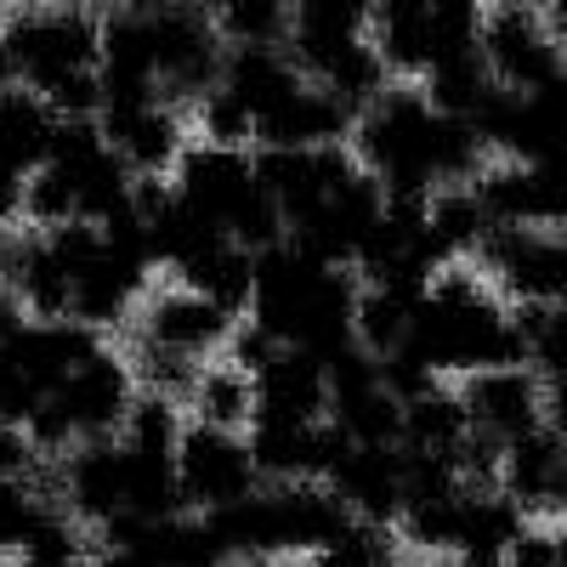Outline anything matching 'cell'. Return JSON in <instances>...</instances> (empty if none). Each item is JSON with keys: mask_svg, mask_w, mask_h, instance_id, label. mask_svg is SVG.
Listing matches in <instances>:
<instances>
[{"mask_svg": "<svg viewBox=\"0 0 567 567\" xmlns=\"http://www.w3.org/2000/svg\"><path fill=\"white\" fill-rule=\"evenodd\" d=\"M398 352L432 374H465V381L471 374H488V369H528L523 329L465 272H437L425 284Z\"/></svg>", "mask_w": 567, "mask_h": 567, "instance_id": "6da1fadb", "label": "cell"}, {"mask_svg": "<svg viewBox=\"0 0 567 567\" xmlns=\"http://www.w3.org/2000/svg\"><path fill=\"white\" fill-rule=\"evenodd\" d=\"M374 23V58L386 63V74H432L437 63L477 52V7H420V0H398V7L369 12Z\"/></svg>", "mask_w": 567, "mask_h": 567, "instance_id": "7a4b0ae2", "label": "cell"}, {"mask_svg": "<svg viewBox=\"0 0 567 567\" xmlns=\"http://www.w3.org/2000/svg\"><path fill=\"white\" fill-rule=\"evenodd\" d=\"M171 471H176V494H182V511L194 505L199 516H216L227 505H239L256 494V465H250V449L239 432H210V425H182V443L171 454Z\"/></svg>", "mask_w": 567, "mask_h": 567, "instance_id": "3957f363", "label": "cell"}, {"mask_svg": "<svg viewBox=\"0 0 567 567\" xmlns=\"http://www.w3.org/2000/svg\"><path fill=\"white\" fill-rule=\"evenodd\" d=\"M465 425L471 437L494 443L499 454L528 443L534 432H545V386L534 381V369H488V374H471L465 392H460Z\"/></svg>", "mask_w": 567, "mask_h": 567, "instance_id": "277c9868", "label": "cell"}, {"mask_svg": "<svg viewBox=\"0 0 567 567\" xmlns=\"http://www.w3.org/2000/svg\"><path fill=\"white\" fill-rule=\"evenodd\" d=\"M131 398H136L131 363L97 347V352H91V358L69 374V381L52 392V409L69 420L74 443H103V437H114L120 425H125Z\"/></svg>", "mask_w": 567, "mask_h": 567, "instance_id": "5b68a950", "label": "cell"}, {"mask_svg": "<svg viewBox=\"0 0 567 567\" xmlns=\"http://www.w3.org/2000/svg\"><path fill=\"white\" fill-rule=\"evenodd\" d=\"M477 205L488 216V227H516V233H539L545 221L567 216V159H545V165H505L477 176Z\"/></svg>", "mask_w": 567, "mask_h": 567, "instance_id": "8992f818", "label": "cell"}, {"mask_svg": "<svg viewBox=\"0 0 567 567\" xmlns=\"http://www.w3.org/2000/svg\"><path fill=\"white\" fill-rule=\"evenodd\" d=\"M483 256L494 261V272L511 284V296L523 307H561L567 301V239L488 227Z\"/></svg>", "mask_w": 567, "mask_h": 567, "instance_id": "52a82bcc", "label": "cell"}, {"mask_svg": "<svg viewBox=\"0 0 567 567\" xmlns=\"http://www.w3.org/2000/svg\"><path fill=\"white\" fill-rule=\"evenodd\" d=\"M323 488L347 505L352 523L386 528L403 511V449H352Z\"/></svg>", "mask_w": 567, "mask_h": 567, "instance_id": "ba28073f", "label": "cell"}, {"mask_svg": "<svg viewBox=\"0 0 567 567\" xmlns=\"http://www.w3.org/2000/svg\"><path fill=\"white\" fill-rule=\"evenodd\" d=\"M250 398L256 420H284V425H318L329 414V386H323V363L307 352L284 347L267 369L250 374Z\"/></svg>", "mask_w": 567, "mask_h": 567, "instance_id": "9c48e42d", "label": "cell"}, {"mask_svg": "<svg viewBox=\"0 0 567 567\" xmlns=\"http://www.w3.org/2000/svg\"><path fill=\"white\" fill-rule=\"evenodd\" d=\"M369 7H352V0H318V7L290 12V63L301 74H312V85L336 69L352 45H363L369 34Z\"/></svg>", "mask_w": 567, "mask_h": 567, "instance_id": "30bf717a", "label": "cell"}, {"mask_svg": "<svg viewBox=\"0 0 567 567\" xmlns=\"http://www.w3.org/2000/svg\"><path fill=\"white\" fill-rule=\"evenodd\" d=\"M499 494L523 516L561 511L567 505V449L550 432H534L528 443L505 449V460H499Z\"/></svg>", "mask_w": 567, "mask_h": 567, "instance_id": "8fae6325", "label": "cell"}, {"mask_svg": "<svg viewBox=\"0 0 567 567\" xmlns=\"http://www.w3.org/2000/svg\"><path fill=\"white\" fill-rule=\"evenodd\" d=\"M233 336V318L216 312L205 296L194 290H176V296H159L154 312H148V329H142V347H159V352H176V358H205L210 347H221Z\"/></svg>", "mask_w": 567, "mask_h": 567, "instance_id": "7c38bea8", "label": "cell"}, {"mask_svg": "<svg viewBox=\"0 0 567 567\" xmlns=\"http://www.w3.org/2000/svg\"><path fill=\"white\" fill-rule=\"evenodd\" d=\"M523 534H528V516L499 488H483V494L465 488V523H460V545H454L465 567H505L511 545Z\"/></svg>", "mask_w": 567, "mask_h": 567, "instance_id": "4fadbf2b", "label": "cell"}, {"mask_svg": "<svg viewBox=\"0 0 567 567\" xmlns=\"http://www.w3.org/2000/svg\"><path fill=\"white\" fill-rule=\"evenodd\" d=\"M471 437V425H465V409L454 392H425L414 403H403V437L398 449L403 454H425V460H454L460 443Z\"/></svg>", "mask_w": 567, "mask_h": 567, "instance_id": "5bb4252c", "label": "cell"}, {"mask_svg": "<svg viewBox=\"0 0 567 567\" xmlns=\"http://www.w3.org/2000/svg\"><path fill=\"white\" fill-rule=\"evenodd\" d=\"M187 403H194V425H210V432H245V425L256 420L250 374H239L233 363L199 369V381H194V392H187Z\"/></svg>", "mask_w": 567, "mask_h": 567, "instance_id": "9a60e30c", "label": "cell"}, {"mask_svg": "<svg viewBox=\"0 0 567 567\" xmlns=\"http://www.w3.org/2000/svg\"><path fill=\"white\" fill-rule=\"evenodd\" d=\"M403 534L420 550H454L460 545V523H465V488L460 494H432V499H409L398 511Z\"/></svg>", "mask_w": 567, "mask_h": 567, "instance_id": "2e32d148", "label": "cell"}, {"mask_svg": "<svg viewBox=\"0 0 567 567\" xmlns=\"http://www.w3.org/2000/svg\"><path fill=\"white\" fill-rule=\"evenodd\" d=\"M221 34L233 40V52H261V45H284L290 34V12L272 7V0H245V7L216 12Z\"/></svg>", "mask_w": 567, "mask_h": 567, "instance_id": "e0dca14e", "label": "cell"}, {"mask_svg": "<svg viewBox=\"0 0 567 567\" xmlns=\"http://www.w3.org/2000/svg\"><path fill=\"white\" fill-rule=\"evenodd\" d=\"M505 567H556V534H523L511 545Z\"/></svg>", "mask_w": 567, "mask_h": 567, "instance_id": "ac0fdd59", "label": "cell"}, {"mask_svg": "<svg viewBox=\"0 0 567 567\" xmlns=\"http://www.w3.org/2000/svg\"><path fill=\"white\" fill-rule=\"evenodd\" d=\"M545 432L567 449V374L550 381V398H545Z\"/></svg>", "mask_w": 567, "mask_h": 567, "instance_id": "d6986e66", "label": "cell"}, {"mask_svg": "<svg viewBox=\"0 0 567 567\" xmlns=\"http://www.w3.org/2000/svg\"><path fill=\"white\" fill-rule=\"evenodd\" d=\"M545 23H550V40L561 45V40H567V0H556V7H545Z\"/></svg>", "mask_w": 567, "mask_h": 567, "instance_id": "ffe728a7", "label": "cell"}, {"mask_svg": "<svg viewBox=\"0 0 567 567\" xmlns=\"http://www.w3.org/2000/svg\"><path fill=\"white\" fill-rule=\"evenodd\" d=\"M556 567H567V534H556Z\"/></svg>", "mask_w": 567, "mask_h": 567, "instance_id": "44dd1931", "label": "cell"}, {"mask_svg": "<svg viewBox=\"0 0 567 567\" xmlns=\"http://www.w3.org/2000/svg\"><path fill=\"white\" fill-rule=\"evenodd\" d=\"M561 239H567V216H561Z\"/></svg>", "mask_w": 567, "mask_h": 567, "instance_id": "7402d4cb", "label": "cell"}]
</instances>
